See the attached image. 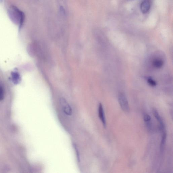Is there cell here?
Masks as SVG:
<instances>
[{
    "label": "cell",
    "mask_w": 173,
    "mask_h": 173,
    "mask_svg": "<svg viewBox=\"0 0 173 173\" xmlns=\"http://www.w3.org/2000/svg\"><path fill=\"white\" fill-rule=\"evenodd\" d=\"M60 10L62 13L65 14V10L63 7L61 6L60 7Z\"/></svg>",
    "instance_id": "4fadbf2b"
},
{
    "label": "cell",
    "mask_w": 173,
    "mask_h": 173,
    "mask_svg": "<svg viewBox=\"0 0 173 173\" xmlns=\"http://www.w3.org/2000/svg\"><path fill=\"white\" fill-rule=\"evenodd\" d=\"M147 82L149 84V85L151 86H154L157 85V83L156 81L151 78H148Z\"/></svg>",
    "instance_id": "30bf717a"
},
{
    "label": "cell",
    "mask_w": 173,
    "mask_h": 173,
    "mask_svg": "<svg viewBox=\"0 0 173 173\" xmlns=\"http://www.w3.org/2000/svg\"><path fill=\"white\" fill-rule=\"evenodd\" d=\"M143 119L144 121H145V122L146 123H148L151 120V117L149 115L147 114H145L144 115Z\"/></svg>",
    "instance_id": "7c38bea8"
},
{
    "label": "cell",
    "mask_w": 173,
    "mask_h": 173,
    "mask_svg": "<svg viewBox=\"0 0 173 173\" xmlns=\"http://www.w3.org/2000/svg\"><path fill=\"white\" fill-rule=\"evenodd\" d=\"M163 135H162L161 141V149L162 151H163V149L164 148V146L165 144H166V138H167V134L164 131L163 132Z\"/></svg>",
    "instance_id": "9c48e42d"
},
{
    "label": "cell",
    "mask_w": 173,
    "mask_h": 173,
    "mask_svg": "<svg viewBox=\"0 0 173 173\" xmlns=\"http://www.w3.org/2000/svg\"><path fill=\"white\" fill-rule=\"evenodd\" d=\"M98 116L99 119L103 123L104 127V128H106L107 124L106 118L105 117L103 107L101 103L99 104V105Z\"/></svg>",
    "instance_id": "5b68a950"
},
{
    "label": "cell",
    "mask_w": 173,
    "mask_h": 173,
    "mask_svg": "<svg viewBox=\"0 0 173 173\" xmlns=\"http://www.w3.org/2000/svg\"><path fill=\"white\" fill-rule=\"evenodd\" d=\"M11 78L12 82L15 85H18L21 82L20 75L17 71H14L11 73Z\"/></svg>",
    "instance_id": "52a82bcc"
},
{
    "label": "cell",
    "mask_w": 173,
    "mask_h": 173,
    "mask_svg": "<svg viewBox=\"0 0 173 173\" xmlns=\"http://www.w3.org/2000/svg\"><path fill=\"white\" fill-rule=\"evenodd\" d=\"M60 101L63 112L68 116H71L72 113V109L66 99L62 98Z\"/></svg>",
    "instance_id": "3957f363"
},
{
    "label": "cell",
    "mask_w": 173,
    "mask_h": 173,
    "mask_svg": "<svg viewBox=\"0 0 173 173\" xmlns=\"http://www.w3.org/2000/svg\"><path fill=\"white\" fill-rule=\"evenodd\" d=\"M3 1V0H0V4Z\"/></svg>",
    "instance_id": "5bb4252c"
},
{
    "label": "cell",
    "mask_w": 173,
    "mask_h": 173,
    "mask_svg": "<svg viewBox=\"0 0 173 173\" xmlns=\"http://www.w3.org/2000/svg\"><path fill=\"white\" fill-rule=\"evenodd\" d=\"M164 62L163 60L160 59H156L154 60L153 65L154 67L157 69H160L163 66Z\"/></svg>",
    "instance_id": "ba28073f"
},
{
    "label": "cell",
    "mask_w": 173,
    "mask_h": 173,
    "mask_svg": "<svg viewBox=\"0 0 173 173\" xmlns=\"http://www.w3.org/2000/svg\"><path fill=\"white\" fill-rule=\"evenodd\" d=\"M151 3L149 0H144L140 5V10L143 14L148 13L150 9Z\"/></svg>",
    "instance_id": "277c9868"
},
{
    "label": "cell",
    "mask_w": 173,
    "mask_h": 173,
    "mask_svg": "<svg viewBox=\"0 0 173 173\" xmlns=\"http://www.w3.org/2000/svg\"><path fill=\"white\" fill-rule=\"evenodd\" d=\"M128 1H133V0H128Z\"/></svg>",
    "instance_id": "9a60e30c"
},
{
    "label": "cell",
    "mask_w": 173,
    "mask_h": 173,
    "mask_svg": "<svg viewBox=\"0 0 173 173\" xmlns=\"http://www.w3.org/2000/svg\"><path fill=\"white\" fill-rule=\"evenodd\" d=\"M153 114L154 117H155L157 121L158 122L160 125L161 130L164 132L165 129V125L163 119L162 117L160 116L158 111L155 109H154L153 110Z\"/></svg>",
    "instance_id": "8992f818"
},
{
    "label": "cell",
    "mask_w": 173,
    "mask_h": 173,
    "mask_svg": "<svg viewBox=\"0 0 173 173\" xmlns=\"http://www.w3.org/2000/svg\"><path fill=\"white\" fill-rule=\"evenodd\" d=\"M4 96V90L2 86L0 85V101L3 100Z\"/></svg>",
    "instance_id": "8fae6325"
},
{
    "label": "cell",
    "mask_w": 173,
    "mask_h": 173,
    "mask_svg": "<svg viewBox=\"0 0 173 173\" xmlns=\"http://www.w3.org/2000/svg\"><path fill=\"white\" fill-rule=\"evenodd\" d=\"M7 13L11 22L19 26L20 29L22 28L25 20L24 13L15 6H10L8 9Z\"/></svg>",
    "instance_id": "6da1fadb"
},
{
    "label": "cell",
    "mask_w": 173,
    "mask_h": 173,
    "mask_svg": "<svg viewBox=\"0 0 173 173\" xmlns=\"http://www.w3.org/2000/svg\"><path fill=\"white\" fill-rule=\"evenodd\" d=\"M118 101L123 111L126 113L130 111V107L128 99L124 93H120L118 95Z\"/></svg>",
    "instance_id": "7a4b0ae2"
}]
</instances>
